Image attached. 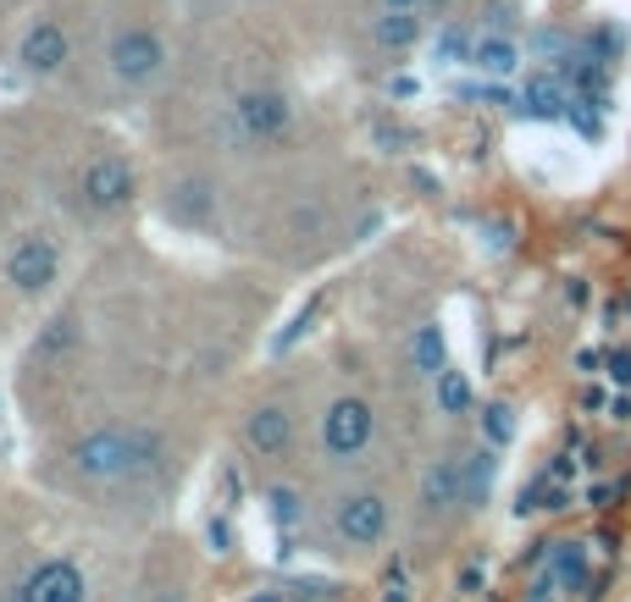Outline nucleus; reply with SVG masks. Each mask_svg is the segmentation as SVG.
Masks as SVG:
<instances>
[{"mask_svg": "<svg viewBox=\"0 0 631 602\" xmlns=\"http://www.w3.org/2000/svg\"><path fill=\"white\" fill-rule=\"evenodd\" d=\"M211 541H216V547H222V552H227V541H233V530H227V525H222V519H211Z\"/></svg>", "mask_w": 631, "mask_h": 602, "instance_id": "20", "label": "nucleus"}, {"mask_svg": "<svg viewBox=\"0 0 631 602\" xmlns=\"http://www.w3.org/2000/svg\"><path fill=\"white\" fill-rule=\"evenodd\" d=\"M421 7H432V12H443V7H454V0H421Z\"/></svg>", "mask_w": 631, "mask_h": 602, "instance_id": "23", "label": "nucleus"}, {"mask_svg": "<svg viewBox=\"0 0 631 602\" xmlns=\"http://www.w3.org/2000/svg\"><path fill=\"white\" fill-rule=\"evenodd\" d=\"M67 62H73V34L56 18H34L18 40V67L29 78H62Z\"/></svg>", "mask_w": 631, "mask_h": 602, "instance_id": "7", "label": "nucleus"}, {"mask_svg": "<svg viewBox=\"0 0 631 602\" xmlns=\"http://www.w3.org/2000/svg\"><path fill=\"white\" fill-rule=\"evenodd\" d=\"M12 602H23V596H12Z\"/></svg>", "mask_w": 631, "mask_h": 602, "instance_id": "25", "label": "nucleus"}, {"mask_svg": "<svg viewBox=\"0 0 631 602\" xmlns=\"http://www.w3.org/2000/svg\"><path fill=\"white\" fill-rule=\"evenodd\" d=\"M18 596L23 602H84V569L73 558H51L18 585Z\"/></svg>", "mask_w": 631, "mask_h": 602, "instance_id": "10", "label": "nucleus"}, {"mask_svg": "<svg viewBox=\"0 0 631 602\" xmlns=\"http://www.w3.org/2000/svg\"><path fill=\"white\" fill-rule=\"evenodd\" d=\"M388 497L383 492H344L339 508H333V530L350 541V547H377L388 536Z\"/></svg>", "mask_w": 631, "mask_h": 602, "instance_id": "8", "label": "nucleus"}, {"mask_svg": "<svg viewBox=\"0 0 631 602\" xmlns=\"http://www.w3.org/2000/svg\"><path fill=\"white\" fill-rule=\"evenodd\" d=\"M78 189H84V205H89V211H100V216H117V211H128V200H133L139 178H133V161H128V155H117V150H100V155L84 166Z\"/></svg>", "mask_w": 631, "mask_h": 602, "instance_id": "4", "label": "nucleus"}, {"mask_svg": "<svg viewBox=\"0 0 631 602\" xmlns=\"http://www.w3.org/2000/svg\"><path fill=\"white\" fill-rule=\"evenodd\" d=\"M438 404H443V415H466L471 409V381L460 376V370H438Z\"/></svg>", "mask_w": 631, "mask_h": 602, "instance_id": "16", "label": "nucleus"}, {"mask_svg": "<svg viewBox=\"0 0 631 602\" xmlns=\"http://www.w3.org/2000/svg\"><path fill=\"white\" fill-rule=\"evenodd\" d=\"M244 448L260 459H282L293 448V415L282 404H255L244 420Z\"/></svg>", "mask_w": 631, "mask_h": 602, "instance_id": "9", "label": "nucleus"}, {"mask_svg": "<svg viewBox=\"0 0 631 602\" xmlns=\"http://www.w3.org/2000/svg\"><path fill=\"white\" fill-rule=\"evenodd\" d=\"M421 503H427L432 514H438V508H449V503H460V459H443V464H432V470H427Z\"/></svg>", "mask_w": 631, "mask_h": 602, "instance_id": "13", "label": "nucleus"}, {"mask_svg": "<svg viewBox=\"0 0 631 602\" xmlns=\"http://www.w3.org/2000/svg\"><path fill=\"white\" fill-rule=\"evenodd\" d=\"M372 437H377V415H372L366 398L344 393V398L328 404V415H322V448H328L333 459H355V453H366Z\"/></svg>", "mask_w": 631, "mask_h": 602, "instance_id": "6", "label": "nucleus"}, {"mask_svg": "<svg viewBox=\"0 0 631 602\" xmlns=\"http://www.w3.org/2000/svg\"><path fill=\"white\" fill-rule=\"evenodd\" d=\"M488 481H493V459L488 453L460 459V503H482L488 497Z\"/></svg>", "mask_w": 631, "mask_h": 602, "instance_id": "14", "label": "nucleus"}, {"mask_svg": "<svg viewBox=\"0 0 631 602\" xmlns=\"http://www.w3.org/2000/svg\"><path fill=\"white\" fill-rule=\"evenodd\" d=\"M383 602H410V596H405V585H394V591H388Z\"/></svg>", "mask_w": 631, "mask_h": 602, "instance_id": "22", "label": "nucleus"}, {"mask_svg": "<svg viewBox=\"0 0 631 602\" xmlns=\"http://www.w3.org/2000/svg\"><path fill=\"white\" fill-rule=\"evenodd\" d=\"M211 205H216V189H211L205 178H183V183L172 189V200H167V216L183 222V227H200V222L211 216Z\"/></svg>", "mask_w": 631, "mask_h": 602, "instance_id": "12", "label": "nucleus"}, {"mask_svg": "<svg viewBox=\"0 0 631 602\" xmlns=\"http://www.w3.org/2000/svg\"><path fill=\"white\" fill-rule=\"evenodd\" d=\"M62 277V249L51 233H23L7 255V282L23 293V299H40L51 282Z\"/></svg>", "mask_w": 631, "mask_h": 602, "instance_id": "5", "label": "nucleus"}, {"mask_svg": "<svg viewBox=\"0 0 631 602\" xmlns=\"http://www.w3.org/2000/svg\"><path fill=\"white\" fill-rule=\"evenodd\" d=\"M482 431H488V442H510V431H515V420H510V409H504V404H493V409H482Z\"/></svg>", "mask_w": 631, "mask_h": 602, "instance_id": "19", "label": "nucleus"}, {"mask_svg": "<svg viewBox=\"0 0 631 602\" xmlns=\"http://www.w3.org/2000/svg\"><path fill=\"white\" fill-rule=\"evenodd\" d=\"M410 359H416L421 376H438V370H443V332H438V326H416Z\"/></svg>", "mask_w": 631, "mask_h": 602, "instance_id": "15", "label": "nucleus"}, {"mask_svg": "<svg viewBox=\"0 0 631 602\" xmlns=\"http://www.w3.org/2000/svg\"><path fill=\"white\" fill-rule=\"evenodd\" d=\"M383 7H421V0H383Z\"/></svg>", "mask_w": 631, "mask_h": 602, "instance_id": "24", "label": "nucleus"}, {"mask_svg": "<svg viewBox=\"0 0 631 602\" xmlns=\"http://www.w3.org/2000/svg\"><path fill=\"white\" fill-rule=\"evenodd\" d=\"M421 40V18H416V7H383V18L372 23V45L377 51H410Z\"/></svg>", "mask_w": 631, "mask_h": 602, "instance_id": "11", "label": "nucleus"}, {"mask_svg": "<svg viewBox=\"0 0 631 602\" xmlns=\"http://www.w3.org/2000/svg\"><path fill=\"white\" fill-rule=\"evenodd\" d=\"M233 133L244 139V144H271V139H282L288 133V122H293V106H288V95L282 89H244L238 100H233Z\"/></svg>", "mask_w": 631, "mask_h": 602, "instance_id": "3", "label": "nucleus"}, {"mask_svg": "<svg viewBox=\"0 0 631 602\" xmlns=\"http://www.w3.org/2000/svg\"><path fill=\"white\" fill-rule=\"evenodd\" d=\"M471 62H477L482 73H493V78H499V73H515V45H510V40H482V45L471 51Z\"/></svg>", "mask_w": 631, "mask_h": 602, "instance_id": "17", "label": "nucleus"}, {"mask_svg": "<svg viewBox=\"0 0 631 602\" xmlns=\"http://www.w3.org/2000/svg\"><path fill=\"white\" fill-rule=\"evenodd\" d=\"M249 602H288V596H282V591H255Z\"/></svg>", "mask_w": 631, "mask_h": 602, "instance_id": "21", "label": "nucleus"}, {"mask_svg": "<svg viewBox=\"0 0 631 602\" xmlns=\"http://www.w3.org/2000/svg\"><path fill=\"white\" fill-rule=\"evenodd\" d=\"M161 453H167V442L150 426H100L73 448V470L89 486H111V481H133V475L156 470Z\"/></svg>", "mask_w": 631, "mask_h": 602, "instance_id": "1", "label": "nucleus"}, {"mask_svg": "<svg viewBox=\"0 0 631 602\" xmlns=\"http://www.w3.org/2000/svg\"><path fill=\"white\" fill-rule=\"evenodd\" d=\"M167 62H172V51H167V40H161L150 23H128V29H117L111 45H106V67H111V78H117L122 89H150V84L167 73Z\"/></svg>", "mask_w": 631, "mask_h": 602, "instance_id": "2", "label": "nucleus"}, {"mask_svg": "<svg viewBox=\"0 0 631 602\" xmlns=\"http://www.w3.org/2000/svg\"><path fill=\"white\" fill-rule=\"evenodd\" d=\"M266 503H271V519H277L282 530H288V525H293V519L304 514V508H299V492H293V486H271V492H266Z\"/></svg>", "mask_w": 631, "mask_h": 602, "instance_id": "18", "label": "nucleus"}]
</instances>
